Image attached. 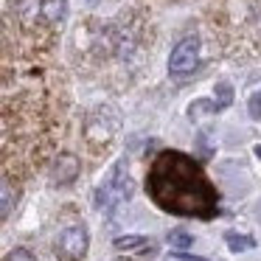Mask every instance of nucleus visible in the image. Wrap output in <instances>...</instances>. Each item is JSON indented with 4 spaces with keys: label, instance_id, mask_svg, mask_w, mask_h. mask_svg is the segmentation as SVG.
<instances>
[{
    "label": "nucleus",
    "instance_id": "obj_8",
    "mask_svg": "<svg viewBox=\"0 0 261 261\" xmlns=\"http://www.w3.org/2000/svg\"><path fill=\"white\" fill-rule=\"evenodd\" d=\"M68 14V0H42V20L45 23H59Z\"/></svg>",
    "mask_w": 261,
    "mask_h": 261
},
{
    "label": "nucleus",
    "instance_id": "obj_16",
    "mask_svg": "<svg viewBox=\"0 0 261 261\" xmlns=\"http://www.w3.org/2000/svg\"><path fill=\"white\" fill-rule=\"evenodd\" d=\"M247 110H250V115H253V118H261V90L250 96V104H247Z\"/></svg>",
    "mask_w": 261,
    "mask_h": 261
},
{
    "label": "nucleus",
    "instance_id": "obj_12",
    "mask_svg": "<svg viewBox=\"0 0 261 261\" xmlns=\"http://www.w3.org/2000/svg\"><path fill=\"white\" fill-rule=\"evenodd\" d=\"M205 110H211V113H219V104H216V101H208V98H202V101H194L191 107H188V115H191V118H199V115H205Z\"/></svg>",
    "mask_w": 261,
    "mask_h": 261
},
{
    "label": "nucleus",
    "instance_id": "obj_6",
    "mask_svg": "<svg viewBox=\"0 0 261 261\" xmlns=\"http://www.w3.org/2000/svg\"><path fill=\"white\" fill-rule=\"evenodd\" d=\"M79 171H82L79 158H73V154H59L54 169H51V180H54V186H70L79 177Z\"/></svg>",
    "mask_w": 261,
    "mask_h": 261
},
{
    "label": "nucleus",
    "instance_id": "obj_10",
    "mask_svg": "<svg viewBox=\"0 0 261 261\" xmlns=\"http://www.w3.org/2000/svg\"><path fill=\"white\" fill-rule=\"evenodd\" d=\"M12 205H14L12 182L3 180V186H0V216H3V219H9V214H12Z\"/></svg>",
    "mask_w": 261,
    "mask_h": 261
},
{
    "label": "nucleus",
    "instance_id": "obj_3",
    "mask_svg": "<svg viewBox=\"0 0 261 261\" xmlns=\"http://www.w3.org/2000/svg\"><path fill=\"white\" fill-rule=\"evenodd\" d=\"M87 247H90V233H87V227L73 225V227L59 233L57 244H54V253H57L59 261H82L87 255Z\"/></svg>",
    "mask_w": 261,
    "mask_h": 261
},
{
    "label": "nucleus",
    "instance_id": "obj_4",
    "mask_svg": "<svg viewBox=\"0 0 261 261\" xmlns=\"http://www.w3.org/2000/svg\"><path fill=\"white\" fill-rule=\"evenodd\" d=\"M121 121H118V113L113 107H96L85 121V132H87V141L93 143H110L113 135L118 132Z\"/></svg>",
    "mask_w": 261,
    "mask_h": 261
},
{
    "label": "nucleus",
    "instance_id": "obj_17",
    "mask_svg": "<svg viewBox=\"0 0 261 261\" xmlns=\"http://www.w3.org/2000/svg\"><path fill=\"white\" fill-rule=\"evenodd\" d=\"M255 154H258V158H261V146H258V149H255Z\"/></svg>",
    "mask_w": 261,
    "mask_h": 261
},
{
    "label": "nucleus",
    "instance_id": "obj_1",
    "mask_svg": "<svg viewBox=\"0 0 261 261\" xmlns=\"http://www.w3.org/2000/svg\"><path fill=\"white\" fill-rule=\"evenodd\" d=\"M146 194L160 211L174 216L214 219L219 214V197L199 163L177 149H166L146 171Z\"/></svg>",
    "mask_w": 261,
    "mask_h": 261
},
{
    "label": "nucleus",
    "instance_id": "obj_2",
    "mask_svg": "<svg viewBox=\"0 0 261 261\" xmlns=\"http://www.w3.org/2000/svg\"><path fill=\"white\" fill-rule=\"evenodd\" d=\"M132 197V180H129V171H126L124 163H115L113 171L107 174V180L98 186L96 191V208L98 211H115L118 205H124L126 199Z\"/></svg>",
    "mask_w": 261,
    "mask_h": 261
},
{
    "label": "nucleus",
    "instance_id": "obj_7",
    "mask_svg": "<svg viewBox=\"0 0 261 261\" xmlns=\"http://www.w3.org/2000/svg\"><path fill=\"white\" fill-rule=\"evenodd\" d=\"M17 17L25 25L42 20V0H17Z\"/></svg>",
    "mask_w": 261,
    "mask_h": 261
},
{
    "label": "nucleus",
    "instance_id": "obj_9",
    "mask_svg": "<svg viewBox=\"0 0 261 261\" xmlns=\"http://www.w3.org/2000/svg\"><path fill=\"white\" fill-rule=\"evenodd\" d=\"M115 250L118 253H132V250H149L152 253V244L143 236H121V239H115Z\"/></svg>",
    "mask_w": 261,
    "mask_h": 261
},
{
    "label": "nucleus",
    "instance_id": "obj_14",
    "mask_svg": "<svg viewBox=\"0 0 261 261\" xmlns=\"http://www.w3.org/2000/svg\"><path fill=\"white\" fill-rule=\"evenodd\" d=\"M230 98H233L230 85H227V82H219V85H216V104H219V110L227 107V104H230Z\"/></svg>",
    "mask_w": 261,
    "mask_h": 261
},
{
    "label": "nucleus",
    "instance_id": "obj_13",
    "mask_svg": "<svg viewBox=\"0 0 261 261\" xmlns=\"http://www.w3.org/2000/svg\"><path fill=\"white\" fill-rule=\"evenodd\" d=\"M169 244H171V247L186 250V247H191V244H194V239H191V233H186V230H171L169 233Z\"/></svg>",
    "mask_w": 261,
    "mask_h": 261
},
{
    "label": "nucleus",
    "instance_id": "obj_5",
    "mask_svg": "<svg viewBox=\"0 0 261 261\" xmlns=\"http://www.w3.org/2000/svg\"><path fill=\"white\" fill-rule=\"evenodd\" d=\"M197 62H199V40L197 37H186V40H180L174 45V51H171L169 73L186 76V73H191V70L197 68Z\"/></svg>",
    "mask_w": 261,
    "mask_h": 261
},
{
    "label": "nucleus",
    "instance_id": "obj_18",
    "mask_svg": "<svg viewBox=\"0 0 261 261\" xmlns=\"http://www.w3.org/2000/svg\"><path fill=\"white\" fill-rule=\"evenodd\" d=\"M87 3H98V0H87Z\"/></svg>",
    "mask_w": 261,
    "mask_h": 261
},
{
    "label": "nucleus",
    "instance_id": "obj_15",
    "mask_svg": "<svg viewBox=\"0 0 261 261\" xmlns=\"http://www.w3.org/2000/svg\"><path fill=\"white\" fill-rule=\"evenodd\" d=\"M3 261H37V258H34V253H31V250L14 247L12 253H6V258H3Z\"/></svg>",
    "mask_w": 261,
    "mask_h": 261
},
{
    "label": "nucleus",
    "instance_id": "obj_11",
    "mask_svg": "<svg viewBox=\"0 0 261 261\" xmlns=\"http://www.w3.org/2000/svg\"><path fill=\"white\" fill-rule=\"evenodd\" d=\"M225 242L230 244L233 253H239V250H250V247H255V239H250V236H236V233H225Z\"/></svg>",
    "mask_w": 261,
    "mask_h": 261
}]
</instances>
